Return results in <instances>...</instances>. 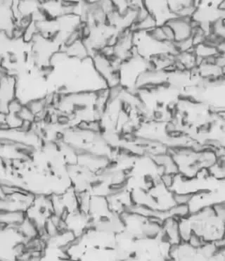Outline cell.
Instances as JSON below:
<instances>
[{
  "label": "cell",
  "instance_id": "cell-1",
  "mask_svg": "<svg viewBox=\"0 0 225 261\" xmlns=\"http://www.w3.org/2000/svg\"><path fill=\"white\" fill-rule=\"evenodd\" d=\"M17 79L12 74L6 73L0 77V112L8 114L11 102L17 98Z\"/></svg>",
  "mask_w": 225,
  "mask_h": 261
},
{
  "label": "cell",
  "instance_id": "cell-2",
  "mask_svg": "<svg viewBox=\"0 0 225 261\" xmlns=\"http://www.w3.org/2000/svg\"><path fill=\"white\" fill-rule=\"evenodd\" d=\"M217 9L225 13V0H221L220 3L217 5Z\"/></svg>",
  "mask_w": 225,
  "mask_h": 261
}]
</instances>
